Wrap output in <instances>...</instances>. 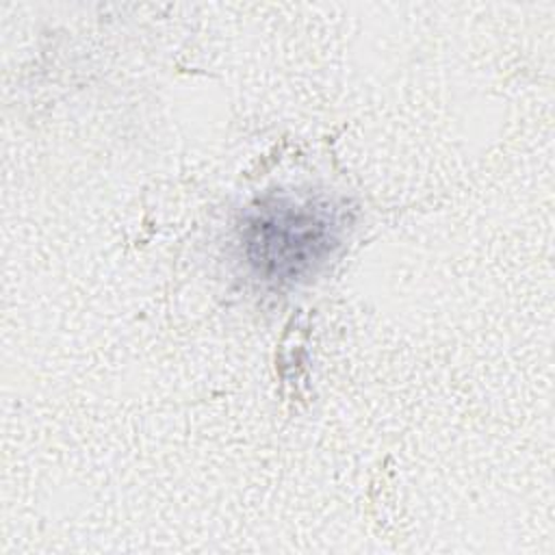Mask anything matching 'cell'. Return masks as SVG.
Here are the masks:
<instances>
[{
	"label": "cell",
	"instance_id": "6da1fadb",
	"mask_svg": "<svg viewBox=\"0 0 555 555\" xmlns=\"http://www.w3.org/2000/svg\"><path fill=\"white\" fill-rule=\"evenodd\" d=\"M258 236L251 243H260L262 260L286 269L288 273H297L299 267H306L310 260V251L317 256V247L323 245L325 223L314 217L295 215L291 210L280 217H269L267 221H258Z\"/></svg>",
	"mask_w": 555,
	"mask_h": 555
}]
</instances>
